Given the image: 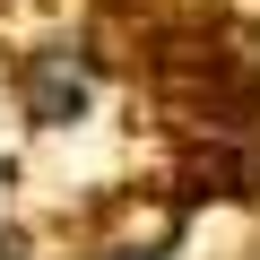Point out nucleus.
Returning a JSON list of instances; mask_svg holds the SVG:
<instances>
[{
	"instance_id": "f257e3e1",
	"label": "nucleus",
	"mask_w": 260,
	"mask_h": 260,
	"mask_svg": "<svg viewBox=\"0 0 260 260\" xmlns=\"http://www.w3.org/2000/svg\"><path fill=\"white\" fill-rule=\"evenodd\" d=\"M18 95H26V121L35 130H78L95 113V61L78 44H44V52H26Z\"/></svg>"
},
{
	"instance_id": "f03ea898",
	"label": "nucleus",
	"mask_w": 260,
	"mask_h": 260,
	"mask_svg": "<svg viewBox=\"0 0 260 260\" xmlns=\"http://www.w3.org/2000/svg\"><path fill=\"white\" fill-rule=\"evenodd\" d=\"M104 260H165V251H139V243H130V251H104Z\"/></svg>"
}]
</instances>
